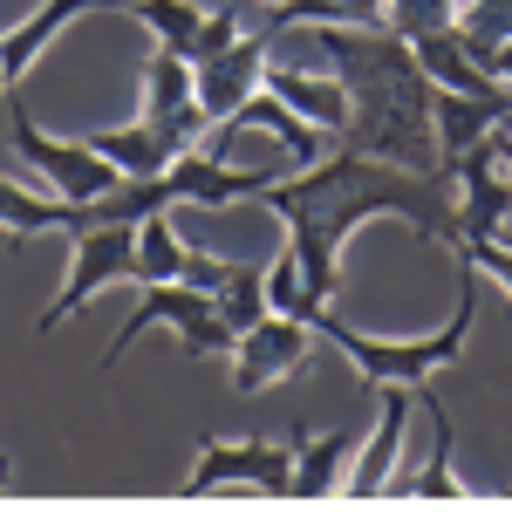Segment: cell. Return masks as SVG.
<instances>
[{
  "mask_svg": "<svg viewBox=\"0 0 512 512\" xmlns=\"http://www.w3.org/2000/svg\"><path fill=\"white\" fill-rule=\"evenodd\" d=\"M410 417H417V390L410 383H383V417H376L369 444L342 465V492L335 499H390V472H396V458H403Z\"/></svg>",
  "mask_w": 512,
  "mask_h": 512,
  "instance_id": "cell-11",
  "label": "cell"
},
{
  "mask_svg": "<svg viewBox=\"0 0 512 512\" xmlns=\"http://www.w3.org/2000/svg\"><path fill=\"white\" fill-rule=\"evenodd\" d=\"M123 14H137V21L158 35V48H171V55H185V62H192L198 28H205V7H198V0H130Z\"/></svg>",
  "mask_w": 512,
  "mask_h": 512,
  "instance_id": "cell-19",
  "label": "cell"
},
{
  "mask_svg": "<svg viewBox=\"0 0 512 512\" xmlns=\"http://www.w3.org/2000/svg\"><path fill=\"white\" fill-rule=\"evenodd\" d=\"M82 14H123V0H35V14H21V21L0 35V69H7V82L35 76V62L76 28Z\"/></svg>",
  "mask_w": 512,
  "mask_h": 512,
  "instance_id": "cell-14",
  "label": "cell"
},
{
  "mask_svg": "<svg viewBox=\"0 0 512 512\" xmlns=\"http://www.w3.org/2000/svg\"><path fill=\"white\" fill-rule=\"evenodd\" d=\"M144 89H137V117L158 123L171 144H205V110H198V69L185 55H171V48H151V62H144Z\"/></svg>",
  "mask_w": 512,
  "mask_h": 512,
  "instance_id": "cell-10",
  "label": "cell"
},
{
  "mask_svg": "<svg viewBox=\"0 0 512 512\" xmlns=\"http://www.w3.org/2000/svg\"><path fill=\"white\" fill-rule=\"evenodd\" d=\"M7 89H14V82H7V69H0V96H7Z\"/></svg>",
  "mask_w": 512,
  "mask_h": 512,
  "instance_id": "cell-28",
  "label": "cell"
},
{
  "mask_svg": "<svg viewBox=\"0 0 512 512\" xmlns=\"http://www.w3.org/2000/svg\"><path fill=\"white\" fill-rule=\"evenodd\" d=\"M451 253H458L472 274H492V280H499V294L512 301V246L499 233H451Z\"/></svg>",
  "mask_w": 512,
  "mask_h": 512,
  "instance_id": "cell-22",
  "label": "cell"
},
{
  "mask_svg": "<svg viewBox=\"0 0 512 512\" xmlns=\"http://www.w3.org/2000/svg\"><path fill=\"white\" fill-rule=\"evenodd\" d=\"M267 7H274V0H267Z\"/></svg>",
  "mask_w": 512,
  "mask_h": 512,
  "instance_id": "cell-30",
  "label": "cell"
},
{
  "mask_svg": "<svg viewBox=\"0 0 512 512\" xmlns=\"http://www.w3.org/2000/svg\"><path fill=\"white\" fill-rule=\"evenodd\" d=\"M437 185L444 178H417V171H396V164H376L362 151H349V144H335L328 158L274 178L260 192V205L287 226V253L301 267V287L315 301H335L342 294V246H349L355 226L403 219L424 246L451 239V212H444Z\"/></svg>",
  "mask_w": 512,
  "mask_h": 512,
  "instance_id": "cell-1",
  "label": "cell"
},
{
  "mask_svg": "<svg viewBox=\"0 0 512 512\" xmlns=\"http://www.w3.org/2000/svg\"><path fill=\"white\" fill-rule=\"evenodd\" d=\"M89 144H96L103 158L117 164L123 178H158L164 164L185 151V144H171L158 123H144V117H137V123H123V130H89Z\"/></svg>",
  "mask_w": 512,
  "mask_h": 512,
  "instance_id": "cell-17",
  "label": "cell"
},
{
  "mask_svg": "<svg viewBox=\"0 0 512 512\" xmlns=\"http://www.w3.org/2000/svg\"><path fill=\"white\" fill-rule=\"evenodd\" d=\"M7 472H14V465H7V458H0V492H7Z\"/></svg>",
  "mask_w": 512,
  "mask_h": 512,
  "instance_id": "cell-27",
  "label": "cell"
},
{
  "mask_svg": "<svg viewBox=\"0 0 512 512\" xmlns=\"http://www.w3.org/2000/svg\"><path fill=\"white\" fill-rule=\"evenodd\" d=\"M308 349H315V328L294 315H260L253 328H239L233 342V390L239 396H260L274 390V383H287V376H301V362H308Z\"/></svg>",
  "mask_w": 512,
  "mask_h": 512,
  "instance_id": "cell-8",
  "label": "cell"
},
{
  "mask_svg": "<svg viewBox=\"0 0 512 512\" xmlns=\"http://www.w3.org/2000/svg\"><path fill=\"white\" fill-rule=\"evenodd\" d=\"M492 144H499V164H506V171H512V137H506V130H499Z\"/></svg>",
  "mask_w": 512,
  "mask_h": 512,
  "instance_id": "cell-26",
  "label": "cell"
},
{
  "mask_svg": "<svg viewBox=\"0 0 512 512\" xmlns=\"http://www.w3.org/2000/svg\"><path fill=\"white\" fill-rule=\"evenodd\" d=\"M315 308V294L301 287V267H294V253H280L274 267H267V315H308Z\"/></svg>",
  "mask_w": 512,
  "mask_h": 512,
  "instance_id": "cell-23",
  "label": "cell"
},
{
  "mask_svg": "<svg viewBox=\"0 0 512 512\" xmlns=\"http://www.w3.org/2000/svg\"><path fill=\"white\" fill-rule=\"evenodd\" d=\"M512 35V0H465L458 7V41H506Z\"/></svg>",
  "mask_w": 512,
  "mask_h": 512,
  "instance_id": "cell-24",
  "label": "cell"
},
{
  "mask_svg": "<svg viewBox=\"0 0 512 512\" xmlns=\"http://www.w3.org/2000/svg\"><path fill=\"white\" fill-rule=\"evenodd\" d=\"M151 328H171V335H178V349L192 355V362H226L233 342H239V328L219 315V301H212L205 287H185V280H144L130 321L117 328V342L103 349V376H117V362L137 349Z\"/></svg>",
  "mask_w": 512,
  "mask_h": 512,
  "instance_id": "cell-4",
  "label": "cell"
},
{
  "mask_svg": "<svg viewBox=\"0 0 512 512\" xmlns=\"http://www.w3.org/2000/svg\"><path fill=\"white\" fill-rule=\"evenodd\" d=\"M458 7L465 0H383V28L417 41V35H437V28H458Z\"/></svg>",
  "mask_w": 512,
  "mask_h": 512,
  "instance_id": "cell-21",
  "label": "cell"
},
{
  "mask_svg": "<svg viewBox=\"0 0 512 512\" xmlns=\"http://www.w3.org/2000/svg\"><path fill=\"white\" fill-rule=\"evenodd\" d=\"M512 117V89H431V137H437V164L451 171V158H465L472 144H485L499 123Z\"/></svg>",
  "mask_w": 512,
  "mask_h": 512,
  "instance_id": "cell-12",
  "label": "cell"
},
{
  "mask_svg": "<svg viewBox=\"0 0 512 512\" xmlns=\"http://www.w3.org/2000/svg\"><path fill=\"white\" fill-rule=\"evenodd\" d=\"M355 451V424H335L328 437H294V478L287 499H335L342 492V465Z\"/></svg>",
  "mask_w": 512,
  "mask_h": 512,
  "instance_id": "cell-16",
  "label": "cell"
},
{
  "mask_svg": "<svg viewBox=\"0 0 512 512\" xmlns=\"http://www.w3.org/2000/svg\"><path fill=\"white\" fill-rule=\"evenodd\" d=\"M260 89H274L280 103H287L301 123H315L321 137H342V123H349V89L335 82V69H294V62H267V82H260Z\"/></svg>",
  "mask_w": 512,
  "mask_h": 512,
  "instance_id": "cell-15",
  "label": "cell"
},
{
  "mask_svg": "<svg viewBox=\"0 0 512 512\" xmlns=\"http://www.w3.org/2000/svg\"><path fill=\"white\" fill-rule=\"evenodd\" d=\"M499 130H506V137H512V117H506V123H499Z\"/></svg>",
  "mask_w": 512,
  "mask_h": 512,
  "instance_id": "cell-29",
  "label": "cell"
},
{
  "mask_svg": "<svg viewBox=\"0 0 512 512\" xmlns=\"http://www.w3.org/2000/svg\"><path fill=\"white\" fill-rule=\"evenodd\" d=\"M137 280V226H76L69 233V280L55 287V301L41 308L35 335H55L69 315H82L103 287Z\"/></svg>",
  "mask_w": 512,
  "mask_h": 512,
  "instance_id": "cell-7",
  "label": "cell"
},
{
  "mask_svg": "<svg viewBox=\"0 0 512 512\" xmlns=\"http://www.w3.org/2000/svg\"><path fill=\"white\" fill-rule=\"evenodd\" d=\"M267 62H274V35L260 28V35H239L233 48H219L212 62H198V110H205V130L212 123H226L267 82Z\"/></svg>",
  "mask_w": 512,
  "mask_h": 512,
  "instance_id": "cell-13",
  "label": "cell"
},
{
  "mask_svg": "<svg viewBox=\"0 0 512 512\" xmlns=\"http://www.w3.org/2000/svg\"><path fill=\"white\" fill-rule=\"evenodd\" d=\"M123 7H130V0H123Z\"/></svg>",
  "mask_w": 512,
  "mask_h": 512,
  "instance_id": "cell-31",
  "label": "cell"
},
{
  "mask_svg": "<svg viewBox=\"0 0 512 512\" xmlns=\"http://www.w3.org/2000/svg\"><path fill=\"white\" fill-rule=\"evenodd\" d=\"M219 315L233 328H253L267 315V260H226V280H219Z\"/></svg>",
  "mask_w": 512,
  "mask_h": 512,
  "instance_id": "cell-20",
  "label": "cell"
},
{
  "mask_svg": "<svg viewBox=\"0 0 512 512\" xmlns=\"http://www.w3.org/2000/svg\"><path fill=\"white\" fill-rule=\"evenodd\" d=\"M465 267V260H458ZM308 328H315V342H328V349L342 355V362H355V376L369 383V390H383V383H431L437 369H451L458 355H465V342H472V321H478V274L465 267V280H458V308L444 315V328H424V335H362V328H349V321L335 315V301H315L308 308Z\"/></svg>",
  "mask_w": 512,
  "mask_h": 512,
  "instance_id": "cell-3",
  "label": "cell"
},
{
  "mask_svg": "<svg viewBox=\"0 0 512 512\" xmlns=\"http://www.w3.org/2000/svg\"><path fill=\"white\" fill-rule=\"evenodd\" d=\"M294 164H233V158H212L205 144H192V151H178V158L164 164V185H171V198L178 205H246V198H260L274 178H287Z\"/></svg>",
  "mask_w": 512,
  "mask_h": 512,
  "instance_id": "cell-9",
  "label": "cell"
},
{
  "mask_svg": "<svg viewBox=\"0 0 512 512\" xmlns=\"http://www.w3.org/2000/svg\"><path fill=\"white\" fill-rule=\"evenodd\" d=\"M410 55H417V69L431 76V89H492V76H478V69H472V55H465L458 28L417 35V41H410Z\"/></svg>",
  "mask_w": 512,
  "mask_h": 512,
  "instance_id": "cell-18",
  "label": "cell"
},
{
  "mask_svg": "<svg viewBox=\"0 0 512 512\" xmlns=\"http://www.w3.org/2000/svg\"><path fill=\"white\" fill-rule=\"evenodd\" d=\"M239 35H246V21H239V7H219V14H212V7H205V28H198L192 69H198V62H212V55H219V48H233Z\"/></svg>",
  "mask_w": 512,
  "mask_h": 512,
  "instance_id": "cell-25",
  "label": "cell"
},
{
  "mask_svg": "<svg viewBox=\"0 0 512 512\" xmlns=\"http://www.w3.org/2000/svg\"><path fill=\"white\" fill-rule=\"evenodd\" d=\"M0 110H7V144L21 151L28 171H41L48 192L89 205V198H103V192H117V185H123V171L103 158L89 137H55V130H41V117L28 110V96H21V82L0 96Z\"/></svg>",
  "mask_w": 512,
  "mask_h": 512,
  "instance_id": "cell-5",
  "label": "cell"
},
{
  "mask_svg": "<svg viewBox=\"0 0 512 512\" xmlns=\"http://www.w3.org/2000/svg\"><path fill=\"white\" fill-rule=\"evenodd\" d=\"M287 478H294V444H274V437H212V444H198L192 472L178 478V499H212V492L287 499Z\"/></svg>",
  "mask_w": 512,
  "mask_h": 512,
  "instance_id": "cell-6",
  "label": "cell"
},
{
  "mask_svg": "<svg viewBox=\"0 0 512 512\" xmlns=\"http://www.w3.org/2000/svg\"><path fill=\"white\" fill-rule=\"evenodd\" d=\"M321 41V62L349 89V123L335 144H349L376 164L444 178L431 137V76L417 69L410 41L390 28H308Z\"/></svg>",
  "mask_w": 512,
  "mask_h": 512,
  "instance_id": "cell-2",
  "label": "cell"
}]
</instances>
